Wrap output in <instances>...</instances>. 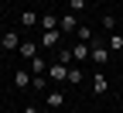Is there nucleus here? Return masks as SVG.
<instances>
[{
  "instance_id": "obj_2",
  "label": "nucleus",
  "mask_w": 123,
  "mask_h": 113,
  "mask_svg": "<svg viewBox=\"0 0 123 113\" xmlns=\"http://www.w3.org/2000/svg\"><path fill=\"white\" fill-rule=\"evenodd\" d=\"M0 45H4V52H17V48H21L17 31H4V34H0Z\"/></svg>"
},
{
  "instance_id": "obj_24",
  "label": "nucleus",
  "mask_w": 123,
  "mask_h": 113,
  "mask_svg": "<svg viewBox=\"0 0 123 113\" xmlns=\"http://www.w3.org/2000/svg\"><path fill=\"white\" fill-rule=\"evenodd\" d=\"M116 4H123V0H116Z\"/></svg>"
},
{
  "instance_id": "obj_15",
  "label": "nucleus",
  "mask_w": 123,
  "mask_h": 113,
  "mask_svg": "<svg viewBox=\"0 0 123 113\" xmlns=\"http://www.w3.org/2000/svg\"><path fill=\"white\" fill-rule=\"evenodd\" d=\"M106 48H110L113 55H120L123 52V34H110V45H106Z\"/></svg>"
},
{
  "instance_id": "obj_17",
  "label": "nucleus",
  "mask_w": 123,
  "mask_h": 113,
  "mask_svg": "<svg viewBox=\"0 0 123 113\" xmlns=\"http://www.w3.org/2000/svg\"><path fill=\"white\" fill-rule=\"evenodd\" d=\"M41 27L44 31H58V17H55V14H44V17H41Z\"/></svg>"
},
{
  "instance_id": "obj_4",
  "label": "nucleus",
  "mask_w": 123,
  "mask_h": 113,
  "mask_svg": "<svg viewBox=\"0 0 123 113\" xmlns=\"http://www.w3.org/2000/svg\"><path fill=\"white\" fill-rule=\"evenodd\" d=\"M58 38H62V31H41L38 45H41V48H58Z\"/></svg>"
},
{
  "instance_id": "obj_8",
  "label": "nucleus",
  "mask_w": 123,
  "mask_h": 113,
  "mask_svg": "<svg viewBox=\"0 0 123 113\" xmlns=\"http://www.w3.org/2000/svg\"><path fill=\"white\" fill-rule=\"evenodd\" d=\"M17 52H21V58H27V62H31V58H38V45H34V41H21Z\"/></svg>"
},
{
  "instance_id": "obj_12",
  "label": "nucleus",
  "mask_w": 123,
  "mask_h": 113,
  "mask_svg": "<svg viewBox=\"0 0 123 113\" xmlns=\"http://www.w3.org/2000/svg\"><path fill=\"white\" fill-rule=\"evenodd\" d=\"M75 34H79V41H86V45H92V41H96V31H92V27H86V24H79V31H75Z\"/></svg>"
},
{
  "instance_id": "obj_13",
  "label": "nucleus",
  "mask_w": 123,
  "mask_h": 113,
  "mask_svg": "<svg viewBox=\"0 0 123 113\" xmlns=\"http://www.w3.org/2000/svg\"><path fill=\"white\" fill-rule=\"evenodd\" d=\"M44 69H48V62H44V58H31V75H44Z\"/></svg>"
},
{
  "instance_id": "obj_5",
  "label": "nucleus",
  "mask_w": 123,
  "mask_h": 113,
  "mask_svg": "<svg viewBox=\"0 0 123 113\" xmlns=\"http://www.w3.org/2000/svg\"><path fill=\"white\" fill-rule=\"evenodd\" d=\"M62 106H65V93H62V89H51V93H48V110L58 113Z\"/></svg>"
},
{
  "instance_id": "obj_16",
  "label": "nucleus",
  "mask_w": 123,
  "mask_h": 113,
  "mask_svg": "<svg viewBox=\"0 0 123 113\" xmlns=\"http://www.w3.org/2000/svg\"><path fill=\"white\" fill-rule=\"evenodd\" d=\"M55 62H62V65H72V48H58V55H55Z\"/></svg>"
},
{
  "instance_id": "obj_23",
  "label": "nucleus",
  "mask_w": 123,
  "mask_h": 113,
  "mask_svg": "<svg viewBox=\"0 0 123 113\" xmlns=\"http://www.w3.org/2000/svg\"><path fill=\"white\" fill-rule=\"evenodd\" d=\"M0 7H4V0H0Z\"/></svg>"
},
{
  "instance_id": "obj_11",
  "label": "nucleus",
  "mask_w": 123,
  "mask_h": 113,
  "mask_svg": "<svg viewBox=\"0 0 123 113\" xmlns=\"http://www.w3.org/2000/svg\"><path fill=\"white\" fill-rule=\"evenodd\" d=\"M82 79H86V75H82V69H79V65H68V79H65L68 86H79Z\"/></svg>"
},
{
  "instance_id": "obj_7",
  "label": "nucleus",
  "mask_w": 123,
  "mask_h": 113,
  "mask_svg": "<svg viewBox=\"0 0 123 113\" xmlns=\"http://www.w3.org/2000/svg\"><path fill=\"white\" fill-rule=\"evenodd\" d=\"M58 31H79V24H75V14H72V10L58 17Z\"/></svg>"
},
{
  "instance_id": "obj_3",
  "label": "nucleus",
  "mask_w": 123,
  "mask_h": 113,
  "mask_svg": "<svg viewBox=\"0 0 123 113\" xmlns=\"http://www.w3.org/2000/svg\"><path fill=\"white\" fill-rule=\"evenodd\" d=\"M48 75H51V82H65V79H68V65H62V62H51Z\"/></svg>"
},
{
  "instance_id": "obj_6",
  "label": "nucleus",
  "mask_w": 123,
  "mask_h": 113,
  "mask_svg": "<svg viewBox=\"0 0 123 113\" xmlns=\"http://www.w3.org/2000/svg\"><path fill=\"white\" fill-rule=\"evenodd\" d=\"M92 93H96V96L110 93V82H106V75H103V72H96V75H92Z\"/></svg>"
},
{
  "instance_id": "obj_1",
  "label": "nucleus",
  "mask_w": 123,
  "mask_h": 113,
  "mask_svg": "<svg viewBox=\"0 0 123 113\" xmlns=\"http://www.w3.org/2000/svg\"><path fill=\"white\" fill-rule=\"evenodd\" d=\"M89 62H96V65H106V62H113V52H110L106 45L92 41V55H89Z\"/></svg>"
},
{
  "instance_id": "obj_10",
  "label": "nucleus",
  "mask_w": 123,
  "mask_h": 113,
  "mask_svg": "<svg viewBox=\"0 0 123 113\" xmlns=\"http://www.w3.org/2000/svg\"><path fill=\"white\" fill-rule=\"evenodd\" d=\"M31 79H34L31 72H24V69H17V72H14V86H21V89H31Z\"/></svg>"
},
{
  "instance_id": "obj_22",
  "label": "nucleus",
  "mask_w": 123,
  "mask_h": 113,
  "mask_svg": "<svg viewBox=\"0 0 123 113\" xmlns=\"http://www.w3.org/2000/svg\"><path fill=\"white\" fill-rule=\"evenodd\" d=\"M0 55H4V45H0Z\"/></svg>"
},
{
  "instance_id": "obj_25",
  "label": "nucleus",
  "mask_w": 123,
  "mask_h": 113,
  "mask_svg": "<svg viewBox=\"0 0 123 113\" xmlns=\"http://www.w3.org/2000/svg\"><path fill=\"white\" fill-rule=\"evenodd\" d=\"M120 58H123V52H120Z\"/></svg>"
},
{
  "instance_id": "obj_18",
  "label": "nucleus",
  "mask_w": 123,
  "mask_h": 113,
  "mask_svg": "<svg viewBox=\"0 0 123 113\" xmlns=\"http://www.w3.org/2000/svg\"><path fill=\"white\" fill-rule=\"evenodd\" d=\"M68 7H72V14H82L89 7V0H68Z\"/></svg>"
},
{
  "instance_id": "obj_14",
  "label": "nucleus",
  "mask_w": 123,
  "mask_h": 113,
  "mask_svg": "<svg viewBox=\"0 0 123 113\" xmlns=\"http://www.w3.org/2000/svg\"><path fill=\"white\" fill-rule=\"evenodd\" d=\"M21 24H24V27H34V24H41V17H38L34 10H24V14H21Z\"/></svg>"
},
{
  "instance_id": "obj_19",
  "label": "nucleus",
  "mask_w": 123,
  "mask_h": 113,
  "mask_svg": "<svg viewBox=\"0 0 123 113\" xmlns=\"http://www.w3.org/2000/svg\"><path fill=\"white\" fill-rule=\"evenodd\" d=\"M31 89H48V82H44V75H34V79H31Z\"/></svg>"
},
{
  "instance_id": "obj_20",
  "label": "nucleus",
  "mask_w": 123,
  "mask_h": 113,
  "mask_svg": "<svg viewBox=\"0 0 123 113\" xmlns=\"http://www.w3.org/2000/svg\"><path fill=\"white\" fill-rule=\"evenodd\" d=\"M103 27H106V31L116 27V17H113V14H103Z\"/></svg>"
},
{
  "instance_id": "obj_21",
  "label": "nucleus",
  "mask_w": 123,
  "mask_h": 113,
  "mask_svg": "<svg viewBox=\"0 0 123 113\" xmlns=\"http://www.w3.org/2000/svg\"><path fill=\"white\" fill-rule=\"evenodd\" d=\"M24 113H41V110L38 106H24Z\"/></svg>"
},
{
  "instance_id": "obj_9",
  "label": "nucleus",
  "mask_w": 123,
  "mask_h": 113,
  "mask_svg": "<svg viewBox=\"0 0 123 113\" xmlns=\"http://www.w3.org/2000/svg\"><path fill=\"white\" fill-rule=\"evenodd\" d=\"M89 55H92V45H86V41H79V45L72 48V58H75V62H82V58H89Z\"/></svg>"
}]
</instances>
